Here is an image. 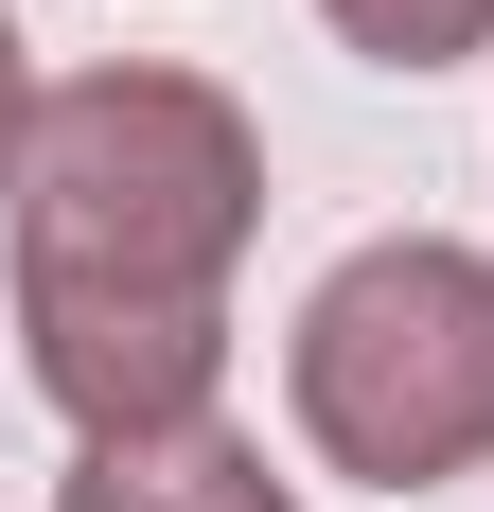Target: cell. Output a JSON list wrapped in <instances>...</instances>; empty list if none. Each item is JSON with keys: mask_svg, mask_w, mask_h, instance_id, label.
Segmentation results:
<instances>
[{"mask_svg": "<svg viewBox=\"0 0 494 512\" xmlns=\"http://www.w3.org/2000/svg\"><path fill=\"white\" fill-rule=\"evenodd\" d=\"M247 212V159L195 89H71L36 124V371L89 424H177L212 389V248Z\"/></svg>", "mask_w": 494, "mask_h": 512, "instance_id": "obj_1", "label": "cell"}, {"mask_svg": "<svg viewBox=\"0 0 494 512\" xmlns=\"http://www.w3.org/2000/svg\"><path fill=\"white\" fill-rule=\"evenodd\" d=\"M300 424L353 477H442L494 442V265L477 248H371L300 318Z\"/></svg>", "mask_w": 494, "mask_h": 512, "instance_id": "obj_2", "label": "cell"}, {"mask_svg": "<svg viewBox=\"0 0 494 512\" xmlns=\"http://www.w3.org/2000/svg\"><path fill=\"white\" fill-rule=\"evenodd\" d=\"M71 512H283V495H265V460H230V442H106V460L71 477Z\"/></svg>", "mask_w": 494, "mask_h": 512, "instance_id": "obj_3", "label": "cell"}, {"mask_svg": "<svg viewBox=\"0 0 494 512\" xmlns=\"http://www.w3.org/2000/svg\"><path fill=\"white\" fill-rule=\"evenodd\" d=\"M336 18H353L371 53H406V71H424V53H459V36H477L494 0H336Z\"/></svg>", "mask_w": 494, "mask_h": 512, "instance_id": "obj_4", "label": "cell"}]
</instances>
